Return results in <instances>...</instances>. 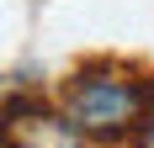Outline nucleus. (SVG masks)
Wrapping results in <instances>:
<instances>
[{"label":"nucleus","mask_w":154,"mask_h":148,"mask_svg":"<svg viewBox=\"0 0 154 148\" xmlns=\"http://www.w3.org/2000/svg\"><path fill=\"white\" fill-rule=\"evenodd\" d=\"M154 106V74L138 79L122 64H91L75 79H64V111L96 138V143H122L143 127Z\"/></svg>","instance_id":"obj_1"},{"label":"nucleus","mask_w":154,"mask_h":148,"mask_svg":"<svg viewBox=\"0 0 154 148\" xmlns=\"http://www.w3.org/2000/svg\"><path fill=\"white\" fill-rule=\"evenodd\" d=\"M0 148H91V132L69 111H53L32 95H16L0 111Z\"/></svg>","instance_id":"obj_2"},{"label":"nucleus","mask_w":154,"mask_h":148,"mask_svg":"<svg viewBox=\"0 0 154 148\" xmlns=\"http://www.w3.org/2000/svg\"><path fill=\"white\" fill-rule=\"evenodd\" d=\"M138 138H143V143H154V106H149V117H143V127H138Z\"/></svg>","instance_id":"obj_3"}]
</instances>
